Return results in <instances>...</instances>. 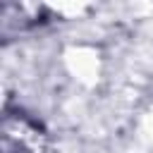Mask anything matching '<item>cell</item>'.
I'll return each instance as SVG.
<instances>
[{
    "label": "cell",
    "mask_w": 153,
    "mask_h": 153,
    "mask_svg": "<svg viewBox=\"0 0 153 153\" xmlns=\"http://www.w3.org/2000/svg\"><path fill=\"white\" fill-rule=\"evenodd\" d=\"M2 153H45V131L24 112H5Z\"/></svg>",
    "instance_id": "1"
}]
</instances>
